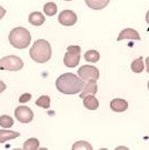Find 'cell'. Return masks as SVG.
<instances>
[{
  "label": "cell",
  "mask_w": 149,
  "mask_h": 150,
  "mask_svg": "<svg viewBox=\"0 0 149 150\" xmlns=\"http://www.w3.org/2000/svg\"><path fill=\"white\" fill-rule=\"evenodd\" d=\"M85 81L80 79L79 76H76L71 72H66L64 75L59 76L56 80L57 90L64 95H76L80 93L84 87Z\"/></svg>",
  "instance_id": "1"
},
{
  "label": "cell",
  "mask_w": 149,
  "mask_h": 150,
  "mask_svg": "<svg viewBox=\"0 0 149 150\" xmlns=\"http://www.w3.org/2000/svg\"><path fill=\"white\" fill-rule=\"evenodd\" d=\"M29 54L33 61H36L38 64H45L51 58V54H53L51 46L47 40L39 39L33 42L32 47L30 48Z\"/></svg>",
  "instance_id": "2"
},
{
  "label": "cell",
  "mask_w": 149,
  "mask_h": 150,
  "mask_svg": "<svg viewBox=\"0 0 149 150\" xmlns=\"http://www.w3.org/2000/svg\"><path fill=\"white\" fill-rule=\"evenodd\" d=\"M31 41L30 32L23 27L13 28L9 33V42L17 49L27 48Z\"/></svg>",
  "instance_id": "3"
},
{
  "label": "cell",
  "mask_w": 149,
  "mask_h": 150,
  "mask_svg": "<svg viewBox=\"0 0 149 150\" xmlns=\"http://www.w3.org/2000/svg\"><path fill=\"white\" fill-rule=\"evenodd\" d=\"M23 62L21 58L18 56H6L2 59H0V69L8 70V71H19L22 69Z\"/></svg>",
  "instance_id": "4"
},
{
  "label": "cell",
  "mask_w": 149,
  "mask_h": 150,
  "mask_svg": "<svg viewBox=\"0 0 149 150\" xmlns=\"http://www.w3.org/2000/svg\"><path fill=\"white\" fill-rule=\"evenodd\" d=\"M81 48L79 46H68L67 52L64 57V64L68 68H74L80 61Z\"/></svg>",
  "instance_id": "5"
},
{
  "label": "cell",
  "mask_w": 149,
  "mask_h": 150,
  "mask_svg": "<svg viewBox=\"0 0 149 150\" xmlns=\"http://www.w3.org/2000/svg\"><path fill=\"white\" fill-rule=\"evenodd\" d=\"M78 76L80 79L84 81L87 80H98L99 79V70L96 68L95 66H90V64H85L82 67H80L78 70Z\"/></svg>",
  "instance_id": "6"
},
{
  "label": "cell",
  "mask_w": 149,
  "mask_h": 150,
  "mask_svg": "<svg viewBox=\"0 0 149 150\" xmlns=\"http://www.w3.org/2000/svg\"><path fill=\"white\" fill-rule=\"evenodd\" d=\"M15 117L17 120L21 123H29L32 121V119L35 117L33 111L29 107L26 106H19L15 110Z\"/></svg>",
  "instance_id": "7"
},
{
  "label": "cell",
  "mask_w": 149,
  "mask_h": 150,
  "mask_svg": "<svg viewBox=\"0 0 149 150\" xmlns=\"http://www.w3.org/2000/svg\"><path fill=\"white\" fill-rule=\"evenodd\" d=\"M58 21L62 26H66V27L74 26L77 22V15L72 10H64L59 13Z\"/></svg>",
  "instance_id": "8"
},
{
  "label": "cell",
  "mask_w": 149,
  "mask_h": 150,
  "mask_svg": "<svg viewBox=\"0 0 149 150\" xmlns=\"http://www.w3.org/2000/svg\"><path fill=\"white\" fill-rule=\"evenodd\" d=\"M97 91H98V86H97L96 80H87L84 83V87L80 91V98L84 99L86 96H89V95H96Z\"/></svg>",
  "instance_id": "9"
},
{
  "label": "cell",
  "mask_w": 149,
  "mask_h": 150,
  "mask_svg": "<svg viewBox=\"0 0 149 150\" xmlns=\"http://www.w3.org/2000/svg\"><path fill=\"white\" fill-rule=\"evenodd\" d=\"M125 39H130V40H140V36L137 32V30L131 29V28H126L123 29V31L119 33L117 40L118 41H121Z\"/></svg>",
  "instance_id": "10"
},
{
  "label": "cell",
  "mask_w": 149,
  "mask_h": 150,
  "mask_svg": "<svg viewBox=\"0 0 149 150\" xmlns=\"http://www.w3.org/2000/svg\"><path fill=\"white\" fill-rule=\"evenodd\" d=\"M110 108L115 112H123L128 109V102L121 98H115L110 101Z\"/></svg>",
  "instance_id": "11"
},
{
  "label": "cell",
  "mask_w": 149,
  "mask_h": 150,
  "mask_svg": "<svg viewBox=\"0 0 149 150\" xmlns=\"http://www.w3.org/2000/svg\"><path fill=\"white\" fill-rule=\"evenodd\" d=\"M82 100H84V106L88 110H96V109L99 108V101H98V99L94 95L86 96Z\"/></svg>",
  "instance_id": "12"
},
{
  "label": "cell",
  "mask_w": 149,
  "mask_h": 150,
  "mask_svg": "<svg viewBox=\"0 0 149 150\" xmlns=\"http://www.w3.org/2000/svg\"><path fill=\"white\" fill-rule=\"evenodd\" d=\"M87 6L92 10H101L106 8L110 0H85Z\"/></svg>",
  "instance_id": "13"
},
{
  "label": "cell",
  "mask_w": 149,
  "mask_h": 150,
  "mask_svg": "<svg viewBox=\"0 0 149 150\" xmlns=\"http://www.w3.org/2000/svg\"><path fill=\"white\" fill-rule=\"evenodd\" d=\"M28 20H29V22L31 23L32 26L38 27V26L43 25V22H45V20H46V18H45V16H43L41 12L35 11V12L30 13V16H29V19H28Z\"/></svg>",
  "instance_id": "14"
},
{
  "label": "cell",
  "mask_w": 149,
  "mask_h": 150,
  "mask_svg": "<svg viewBox=\"0 0 149 150\" xmlns=\"http://www.w3.org/2000/svg\"><path fill=\"white\" fill-rule=\"evenodd\" d=\"M20 136L19 132L17 131H11V130H0V144H5L6 141L11 139L18 138Z\"/></svg>",
  "instance_id": "15"
},
{
  "label": "cell",
  "mask_w": 149,
  "mask_h": 150,
  "mask_svg": "<svg viewBox=\"0 0 149 150\" xmlns=\"http://www.w3.org/2000/svg\"><path fill=\"white\" fill-rule=\"evenodd\" d=\"M144 69H145V64L143 57H139V58L135 59L131 62V70H133L135 74H140V72L144 71Z\"/></svg>",
  "instance_id": "16"
},
{
  "label": "cell",
  "mask_w": 149,
  "mask_h": 150,
  "mask_svg": "<svg viewBox=\"0 0 149 150\" xmlns=\"http://www.w3.org/2000/svg\"><path fill=\"white\" fill-rule=\"evenodd\" d=\"M85 60L88 61V62H91V64H95L98 60L100 59V54L97 50H88L85 54Z\"/></svg>",
  "instance_id": "17"
},
{
  "label": "cell",
  "mask_w": 149,
  "mask_h": 150,
  "mask_svg": "<svg viewBox=\"0 0 149 150\" xmlns=\"http://www.w3.org/2000/svg\"><path fill=\"white\" fill-rule=\"evenodd\" d=\"M39 148V140L37 138H30L25 141L23 149L25 150H37Z\"/></svg>",
  "instance_id": "18"
},
{
  "label": "cell",
  "mask_w": 149,
  "mask_h": 150,
  "mask_svg": "<svg viewBox=\"0 0 149 150\" xmlns=\"http://www.w3.org/2000/svg\"><path fill=\"white\" fill-rule=\"evenodd\" d=\"M43 12L49 17H53L57 13V5L55 2H47L43 6Z\"/></svg>",
  "instance_id": "19"
},
{
  "label": "cell",
  "mask_w": 149,
  "mask_h": 150,
  "mask_svg": "<svg viewBox=\"0 0 149 150\" xmlns=\"http://www.w3.org/2000/svg\"><path fill=\"white\" fill-rule=\"evenodd\" d=\"M0 126L2 128H10L13 126V119L8 115H2L0 116Z\"/></svg>",
  "instance_id": "20"
},
{
  "label": "cell",
  "mask_w": 149,
  "mask_h": 150,
  "mask_svg": "<svg viewBox=\"0 0 149 150\" xmlns=\"http://www.w3.org/2000/svg\"><path fill=\"white\" fill-rule=\"evenodd\" d=\"M36 105L43 108V109H48L50 107V98L48 96H45V95L39 97L37 99V101H36Z\"/></svg>",
  "instance_id": "21"
},
{
  "label": "cell",
  "mask_w": 149,
  "mask_h": 150,
  "mask_svg": "<svg viewBox=\"0 0 149 150\" xmlns=\"http://www.w3.org/2000/svg\"><path fill=\"white\" fill-rule=\"evenodd\" d=\"M72 149L74 150H92V146L90 144H88L87 141H84V140H80V141H77L76 144H74L72 146Z\"/></svg>",
  "instance_id": "22"
},
{
  "label": "cell",
  "mask_w": 149,
  "mask_h": 150,
  "mask_svg": "<svg viewBox=\"0 0 149 150\" xmlns=\"http://www.w3.org/2000/svg\"><path fill=\"white\" fill-rule=\"evenodd\" d=\"M30 99H31V95H30V93H23V95H21L20 98H19V102H20V103H26V102H28Z\"/></svg>",
  "instance_id": "23"
},
{
  "label": "cell",
  "mask_w": 149,
  "mask_h": 150,
  "mask_svg": "<svg viewBox=\"0 0 149 150\" xmlns=\"http://www.w3.org/2000/svg\"><path fill=\"white\" fill-rule=\"evenodd\" d=\"M6 88H7L6 83L4 82V81L0 80V93H1V92H4V91L6 90Z\"/></svg>",
  "instance_id": "24"
},
{
  "label": "cell",
  "mask_w": 149,
  "mask_h": 150,
  "mask_svg": "<svg viewBox=\"0 0 149 150\" xmlns=\"http://www.w3.org/2000/svg\"><path fill=\"white\" fill-rule=\"evenodd\" d=\"M5 15H6V9L4 8V7H1V6H0V20L4 18Z\"/></svg>",
  "instance_id": "25"
},
{
  "label": "cell",
  "mask_w": 149,
  "mask_h": 150,
  "mask_svg": "<svg viewBox=\"0 0 149 150\" xmlns=\"http://www.w3.org/2000/svg\"><path fill=\"white\" fill-rule=\"evenodd\" d=\"M146 70H147V72L149 74V57L146 58Z\"/></svg>",
  "instance_id": "26"
},
{
  "label": "cell",
  "mask_w": 149,
  "mask_h": 150,
  "mask_svg": "<svg viewBox=\"0 0 149 150\" xmlns=\"http://www.w3.org/2000/svg\"><path fill=\"white\" fill-rule=\"evenodd\" d=\"M146 22L149 25V10H148V12L146 13Z\"/></svg>",
  "instance_id": "27"
},
{
  "label": "cell",
  "mask_w": 149,
  "mask_h": 150,
  "mask_svg": "<svg viewBox=\"0 0 149 150\" xmlns=\"http://www.w3.org/2000/svg\"><path fill=\"white\" fill-rule=\"evenodd\" d=\"M65 1H71V0H65Z\"/></svg>",
  "instance_id": "28"
},
{
  "label": "cell",
  "mask_w": 149,
  "mask_h": 150,
  "mask_svg": "<svg viewBox=\"0 0 149 150\" xmlns=\"http://www.w3.org/2000/svg\"><path fill=\"white\" fill-rule=\"evenodd\" d=\"M148 89H149V81H148Z\"/></svg>",
  "instance_id": "29"
}]
</instances>
